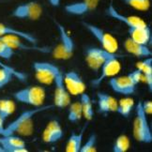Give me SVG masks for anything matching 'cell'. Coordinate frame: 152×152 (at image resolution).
Listing matches in <instances>:
<instances>
[{
    "instance_id": "6da1fadb",
    "label": "cell",
    "mask_w": 152,
    "mask_h": 152,
    "mask_svg": "<svg viewBox=\"0 0 152 152\" xmlns=\"http://www.w3.org/2000/svg\"><path fill=\"white\" fill-rule=\"evenodd\" d=\"M54 104L52 105H42L40 107H34V109L26 110L21 113L15 119L5 126L3 135H14L28 137L31 136L34 132V118L38 114L44 111L54 108Z\"/></svg>"
},
{
    "instance_id": "7a4b0ae2",
    "label": "cell",
    "mask_w": 152,
    "mask_h": 152,
    "mask_svg": "<svg viewBox=\"0 0 152 152\" xmlns=\"http://www.w3.org/2000/svg\"><path fill=\"white\" fill-rule=\"evenodd\" d=\"M132 134L137 142L150 144L152 142V131L148 119V115L142 108V101L134 106V118L132 122Z\"/></svg>"
},
{
    "instance_id": "3957f363",
    "label": "cell",
    "mask_w": 152,
    "mask_h": 152,
    "mask_svg": "<svg viewBox=\"0 0 152 152\" xmlns=\"http://www.w3.org/2000/svg\"><path fill=\"white\" fill-rule=\"evenodd\" d=\"M142 80V73L139 69H134L133 72L123 76H114L110 78L109 86L112 90L118 94L123 96L132 95L136 90V87Z\"/></svg>"
},
{
    "instance_id": "277c9868",
    "label": "cell",
    "mask_w": 152,
    "mask_h": 152,
    "mask_svg": "<svg viewBox=\"0 0 152 152\" xmlns=\"http://www.w3.org/2000/svg\"><path fill=\"white\" fill-rule=\"evenodd\" d=\"M55 23L59 37H58V43L52 51V56L57 60H69L74 55L75 42L66 30L65 26L58 22Z\"/></svg>"
},
{
    "instance_id": "5b68a950",
    "label": "cell",
    "mask_w": 152,
    "mask_h": 152,
    "mask_svg": "<svg viewBox=\"0 0 152 152\" xmlns=\"http://www.w3.org/2000/svg\"><path fill=\"white\" fill-rule=\"evenodd\" d=\"M14 100L32 107L44 105L46 99L45 89L40 86H28L13 93Z\"/></svg>"
},
{
    "instance_id": "8992f818",
    "label": "cell",
    "mask_w": 152,
    "mask_h": 152,
    "mask_svg": "<svg viewBox=\"0 0 152 152\" xmlns=\"http://www.w3.org/2000/svg\"><path fill=\"white\" fill-rule=\"evenodd\" d=\"M82 25L92 35V37L100 43L101 48L111 53V54H116L118 53V42L113 35H111L110 33L103 30L100 26L90 24V23L83 22Z\"/></svg>"
},
{
    "instance_id": "52a82bcc",
    "label": "cell",
    "mask_w": 152,
    "mask_h": 152,
    "mask_svg": "<svg viewBox=\"0 0 152 152\" xmlns=\"http://www.w3.org/2000/svg\"><path fill=\"white\" fill-rule=\"evenodd\" d=\"M120 56H118L116 54H109L107 55V57L103 64L100 69V74L98 77L93 79L91 81V86L94 87H98L100 86L102 81L108 78H112L114 76L118 75L121 71V63L118 58Z\"/></svg>"
},
{
    "instance_id": "ba28073f",
    "label": "cell",
    "mask_w": 152,
    "mask_h": 152,
    "mask_svg": "<svg viewBox=\"0 0 152 152\" xmlns=\"http://www.w3.org/2000/svg\"><path fill=\"white\" fill-rule=\"evenodd\" d=\"M35 77L42 85H53L55 79L61 71L55 64L46 61H36L33 63Z\"/></svg>"
},
{
    "instance_id": "9c48e42d",
    "label": "cell",
    "mask_w": 152,
    "mask_h": 152,
    "mask_svg": "<svg viewBox=\"0 0 152 152\" xmlns=\"http://www.w3.org/2000/svg\"><path fill=\"white\" fill-rule=\"evenodd\" d=\"M42 7L36 1H29L18 5L12 10L11 16L21 20L37 21L42 15Z\"/></svg>"
},
{
    "instance_id": "30bf717a",
    "label": "cell",
    "mask_w": 152,
    "mask_h": 152,
    "mask_svg": "<svg viewBox=\"0 0 152 152\" xmlns=\"http://www.w3.org/2000/svg\"><path fill=\"white\" fill-rule=\"evenodd\" d=\"M108 54L109 52L103 50L101 47L88 46L85 49V61L91 71L97 72L100 71Z\"/></svg>"
},
{
    "instance_id": "8fae6325",
    "label": "cell",
    "mask_w": 152,
    "mask_h": 152,
    "mask_svg": "<svg viewBox=\"0 0 152 152\" xmlns=\"http://www.w3.org/2000/svg\"><path fill=\"white\" fill-rule=\"evenodd\" d=\"M105 14L108 17L112 18L115 21H118L121 24L125 25L128 28L129 27H143L147 26L148 24L145 23L142 18L138 16H132V15H125L115 8L113 4H110L105 10Z\"/></svg>"
},
{
    "instance_id": "7c38bea8",
    "label": "cell",
    "mask_w": 152,
    "mask_h": 152,
    "mask_svg": "<svg viewBox=\"0 0 152 152\" xmlns=\"http://www.w3.org/2000/svg\"><path fill=\"white\" fill-rule=\"evenodd\" d=\"M55 92H54V106L57 108H65L71 103V96L68 92L65 84H64L63 73L60 72L56 76L54 82Z\"/></svg>"
},
{
    "instance_id": "4fadbf2b",
    "label": "cell",
    "mask_w": 152,
    "mask_h": 152,
    "mask_svg": "<svg viewBox=\"0 0 152 152\" xmlns=\"http://www.w3.org/2000/svg\"><path fill=\"white\" fill-rule=\"evenodd\" d=\"M101 0H79L72 3L67 4L64 10L65 11L73 16H82L94 11L99 6Z\"/></svg>"
},
{
    "instance_id": "5bb4252c",
    "label": "cell",
    "mask_w": 152,
    "mask_h": 152,
    "mask_svg": "<svg viewBox=\"0 0 152 152\" xmlns=\"http://www.w3.org/2000/svg\"><path fill=\"white\" fill-rule=\"evenodd\" d=\"M26 142L21 136L10 135L0 136V152H27Z\"/></svg>"
},
{
    "instance_id": "9a60e30c",
    "label": "cell",
    "mask_w": 152,
    "mask_h": 152,
    "mask_svg": "<svg viewBox=\"0 0 152 152\" xmlns=\"http://www.w3.org/2000/svg\"><path fill=\"white\" fill-rule=\"evenodd\" d=\"M64 84L69 95L78 96L86 91V84L81 76L74 71H69L63 74Z\"/></svg>"
},
{
    "instance_id": "2e32d148",
    "label": "cell",
    "mask_w": 152,
    "mask_h": 152,
    "mask_svg": "<svg viewBox=\"0 0 152 152\" xmlns=\"http://www.w3.org/2000/svg\"><path fill=\"white\" fill-rule=\"evenodd\" d=\"M64 136V132L59 121L56 119L50 120L42 132V141L46 144H55L61 140Z\"/></svg>"
},
{
    "instance_id": "e0dca14e",
    "label": "cell",
    "mask_w": 152,
    "mask_h": 152,
    "mask_svg": "<svg viewBox=\"0 0 152 152\" xmlns=\"http://www.w3.org/2000/svg\"><path fill=\"white\" fill-rule=\"evenodd\" d=\"M4 36L19 37L32 45H38V43H39L38 39L35 37L32 33H29V32H26L24 30H20V29H17L15 27H12L10 26L0 23V37H4Z\"/></svg>"
},
{
    "instance_id": "ac0fdd59",
    "label": "cell",
    "mask_w": 152,
    "mask_h": 152,
    "mask_svg": "<svg viewBox=\"0 0 152 152\" xmlns=\"http://www.w3.org/2000/svg\"><path fill=\"white\" fill-rule=\"evenodd\" d=\"M98 112L107 115L109 113H115L118 107V101L114 97L105 92H98L97 94Z\"/></svg>"
},
{
    "instance_id": "d6986e66",
    "label": "cell",
    "mask_w": 152,
    "mask_h": 152,
    "mask_svg": "<svg viewBox=\"0 0 152 152\" xmlns=\"http://www.w3.org/2000/svg\"><path fill=\"white\" fill-rule=\"evenodd\" d=\"M123 46L125 50L129 53L136 57L139 58H145V57H150L152 53L151 50L148 45L140 44L138 42H135L132 39L128 38L124 40Z\"/></svg>"
},
{
    "instance_id": "ffe728a7",
    "label": "cell",
    "mask_w": 152,
    "mask_h": 152,
    "mask_svg": "<svg viewBox=\"0 0 152 152\" xmlns=\"http://www.w3.org/2000/svg\"><path fill=\"white\" fill-rule=\"evenodd\" d=\"M129 38L140 44L148 45L151 40V29L148 26L143 27H129Z\"/></svg>"
},
{
    "instance_id": "44dd1931",
    "label": "cell",
    "mask_w": 152,
    "mask_h": 152,
    "mask_svg": "<svg viewBox=\"0 0 152 152\" xmlns=\"http://www.w3.org/2000/svg\"><path fill=\"white\" fill-rule=\"evenodd\" d=\"M13 79H17L24 83L27 79V75L20 71H10V69L0 68V89L8 86Z\"/></svg>"
},
{
    "instance_id": "7402d4cb",
    "label": "cell",
    "mask_w": 152,
    "mask_h": 152,
    "mask_svg": "<svg viewBox=\"0 0 152 152\" xmlns=\"http://www.w3.org/2000/svg\"><path fill=\"white\" fill-rule=\"evenodd\" d=\"M136 69L142 73V79L145 80L149 92L152 91V58L145 57L142 61L136 63Z\"/></svg>"
},
{
    "instance_id": "603a6c76",
    "label": "cell",
    "mask_w": 152,
    "mask_h": 152,
    "mask_svg": "<svg viewBox=\"0 0 152 152\" xmlns=\"http://www.w3.org/2000/svg\"><path fill=\"white\" fill-rule=\"evenodd\" d=\"M80 104L82 109V114H83V118L86 121H90L94 118V108H93V102L91 98L86 93H82L80 97Z\"/></svg>"
},
{
    "instance_id": "cb8c5ba5",
    "label": "cell",
    "mask_w": 152,
    "mask_h": 152,
    "mask_svg": "<svg viewBox=\"0 0 152 152\" xmlns=\"http://www.w3.org/2000/svg\"><path fill=\"white\" fill-rule=\"evenodd\" d=\"M84 134L85 129H83L79 133H76L73 132L68 139L65 150L67 152H80V148L82 145H83Z\"/></svg>"
},
{
    "instance_id": "d4e9b609",
    "label": "cell",
    "mask_w": 152,
    "mask_h": 152,
    "mask_svg": "<svg viewBox=\"0 0 152 152\" xmlns=\"http://www.w3.org/2000/svg\"><path fill=\"white\" fill-rule=\"evenodd\" d=\"M134 106H135V103H134L133 99L129 96H125V98L118 102V107H116L115 112L123 118H129L132 113Z\"/></svg>"
},
{
    "instance_id": "484cf974",
    "label": "cell",
    "mask_w": 152,
    "mask_h": 152,
    "mask_svg": "<svg viewBox=\"0 0 152 152\" xmlns=\"http://www.w3.org/2000/svg\"><path fill=\"white\" fill-rule=\"evenodd\" d=\"M15 103L10 99H1L0 100V118L4 122L8 118L14 113Z\"/></svg>"
},
{
    "instance_id": "4316f807",
    "label": "cell",
    "mask_w": 152,
    "mask_h": 152,
    "mask_svg": "<svg viewBox=\"0 0 152 152\" xmlns=\"http://www.w3.org/2000/svg\"><path fill=\"white\" fill-rule=\"evenodd\" d=\"M83 118L82 114L81 104L80 102H74L72 103L69 104V110H68V119L72 123H78Z\"/></svg>"
},
{
    "instance_id": "83f0119b",
    "label": "cell",
    "mask_w": 152,
    "mask_h": 152,
    "mask_svg": "<svg viewBox=\"0 0 152 152\" xmlns=\"http://www.w3.org/2000/svg\"><path fill=\"white\" fill-rule=\"evenodd\" d=\"M130 148V139L125 134H121L115 140L112 150L113 152H126Z\"/></svg>"
},
{
    "instance_id": "f1b7e54d",
    "label": "cell",
    "mask_w": 152,
    "mask_h": 152,
    "mask_svg": "<svg viewBox=\"0 0 152 152\" xmlns=\"http://www.w3.org/2000/svg\"><path fill=\"white\" fill-rule=\"evenodd\" d=\"M126 5L139 11H147L150 8V0H122Z\"/></svg>"
},
{
    "instance_id": "f546056e",
    "label": "cell",
    "mask_w": 152,
    "mask_h": 152,
    "mask_svg": "<svg viewBox=\"0 0 152 152\" xmlns=\"http://www.w3.org/2000/svg\"><path fill=\"white\" fill-rule=\"evenodd\" d=\"M97 151V135L96 133H91L87 141L82 145L80 152H96Z\"/></svg>"
},
{
    "instance_id": "4dcf8cb0",
    "label": "cell",
    "mask_w": 152,
    "mask_h": 152,
    "mask_svg": "<svg viewBox=\"0 0 152 152\" xmlns=\"http://www.w3.org/2000/svg\"><path fill=\"white\" fill-rule=\"evenodd\" d=\"M14 55V51L10 48L3 40L0 39V58H3L5 60H9Z\"/></svg>"
},
{
    "instance_id": "1f68e13d",
    "label": "cell",
    "mask_w": 152,
    "mask_h": 152,
    "mask_svg": "<svg viewBox=\"0 0 152 152\" xmlns=\"http://www.w3.org/2000/svg\"><path fill=\"white\" fill-rule=\"evenodd\" d=\"M142 108L144 112L148 115L152 114V102L151 101H145L142 102Z\"/></svg>"
},
{
    "instance_id": "d6a6232c",
    "label": "cell",
    "mask_w": 152,
    "mask_h": 152,
    "mask_svg": "<svg viewBox=\"0 0 152 152\" xmlns=\"http://www.w3.org/2000/svg\"><path fill=\"white\" fill-rule=\"evenodd\" d=\"M48 1H49L50 5L53 6V7H58V6L60 5L62 0H48Z\"/></svg>"
},
{
    "instance_id": "836d02e7",
    "label": "cell",
    "mask_w": 152,
    "mask_h": 152,
    "mask_svg": "<svg viewBox=\"0 0 152 152\" xmlns=\"http://www.w3.org/2000/svg\"><path fill=\"white\" fill-rule=\"evenodd\" d=\"M4 128H5V122L0 118V136L4 134Z\"/></svg>"
}]
</instances>
